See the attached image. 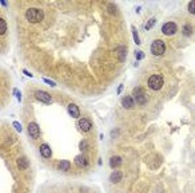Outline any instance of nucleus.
Listing matches in <instances>:
<instances>
[{"instance_id": "16", "label": "nucleus", "mask_w": 195, "mask_h": 193, "mask_svg": "<svg viewBox=\"0 0 195 193\" xmlns=\"http://www.w3.org/2000/svg\"><path fill=\"white\" fill-rule=\"evenodd\" d=\"M59 169L63 170V172H67V170L70 169V161H66V160L60 161V162H59Z\"/></svg>"}, {"instance_id": "21", "label": "nucleus", "mask_w": 195, "mask_h": 193, "mask_svg": "<svg viewBox=\"0 0 195 193\" xmlns=\"http://www.w3.org/2000/svg\"><path fill=\"white\" fill-rule=\"evenodd\" d=\"M132 34H134V39H135V43L139 44L140 40H139V36H138V32H136V28L135 27H132Z\"/></svg>"}, {"instance_id": "7", "label": "nucleus", "mask_w": 195, "mask_h": 193, "mask_svg": "<svg viewBox=\"0 0 195 193\" xmlns=\"http://www.w3.org/2000/svg\"><path fill=\"white\" fill-rule=\"evenodd\" d=\"M35 98H38L40 102H43V103H47V105H50V103L52 102V99H51V95L48 93H44V91H36L35 93Z\"/></svg>"}, {"instance_id": "11", "label": "nucleus", "mask_w": 195, "mask_h": 193, "mask_svg": "<svg viewBox=\"0 0 195 193\" xmlns=\"http://www.w3.org/2000/svg\"><path fill=\"white\" fill-rule=\"evenodd\" d=\"M75 164H76L78 166H80V168H86L87 165H88V161L86 158V156L79 154V156L75 157Z\"/></svg>"}, {"instance_id": "20", "label": "nucleus", "mask_w": 195, "mask_h": 193, "mask_svg": "<svg viewBox=\"0 0 195 193\" xmlns=\"http://www.w3.org/2000/svg\"><path fill=\"white\" fill-rule=\"evenodd\" d=\"M79 147H80V150L82 152H84L88 147V141H86V140H83L82 142H80V145H79Z\"/></svg>"}, {"instance_id": "17", "label": "nucleus", "mask_w": 195, "mask_h": 193, "mask_svg": "<svg viewBox=\"0 0 195 193\" xmlns=\"http://www.w3.org/2000/svg\"><path fill=\"white\" fill-rule=\"evenodd\" d=\"M6 31H7V23H6V20L3 19H0V35H4L6 34Z\"/></svg>"}, {"instance_id": "2", "label": "nucleus", "mask_w": 195, "mask_h": 193, "mask_svg": "<svg viewBox=\"0 0 195 193\" xmlns=\"http://www.w3.org/2000/svg\"><path fill=\"white\" fill-rule=\"evenodd\" d=\"M147 83H148V87L151 89V90L158 91V90H161L162 86H163V78H162V75H159V74H154L148 78Z\"/></svg>"}, {"instance_id": "6", "label": "nucleus", "mask_w": 195, "mask_h": 193, "mask_svg": "<svg viewBox=\"0 0 195 193\" xmlns=\"http://www.w3.org/2000/svg\"><path fill=\"white\" fill-rule=\"evenodd\" d=\"M28 134L31 138H34V140H36L40 136V129H39V125L35 123V122H31L28 125Z\"/></svg>"}, {"instance_id": "13", "label": "nucleus", "mask_w": 195, "mask_h": 193, "mask_svg": "<svg viewBox=\"0 0 195 193\" xmlns=\"http://www.w3.org/2000/svg\"><path fill=\"white\" fill-rule=\"evenodd\" d=\"M40 154L44 157V158H50V157L52 156V152H51V147L46 145V143H43V145H40Z\"/></svg>"}, {"instance_id": "19", "label": "nucleus", "mask_w": 195, "mask_h": 193, "mask_svg": "<svg viewBox=\"0 0 195 193\" xmlns=\"http://www.w3.org/2000/svg\"><path fill=\"white\" fill-rule=\"evenodd\" d=\"M188 12L193 13V15H195V0H193V2L188 3Z\"/></svg>"}, {"instance_id": "15", "label": "nucleus", "mask_w": 195, "mask_h": 193, "mask_svg": "<svg viewBox=\"0 0 195 193\" xmlns=\"http://www.w3.org/2000/svg\"><path fill=\"white\" fill-rule=\"evenodd\" d=\"M120 164H122V158L119 156H114V157H111V160H110V166L111 168H118V166H120Z\"/></svg>"}, {"instance_id": "4", "label": "nucleus", "mask_w": 195, "mask_h": 193, "mask_svg": "<svg viewBox=\"0 0 195 193\" xmlns=\"http://www.w3.org/2000/svg\"><path fill=\"white\" fill-rule=\"evenodd\" d=\"M165 51H166L165 42H163V40H159V39L154 40L152 44H151V52L154 54V55L155 56H162L163 54H165Z\"/></svg>"}, {"instance_id": "8", "label": "nucleus", "mask_w": 195, "mask_h": 193, "mask_svg": "<svg viewBox=\"0 0 195 193\" xmlns=\"http://www.w3.org/2000/svg\"><path fill=\"white\" fill-rule=\"evenodd\" d=\"M91 121L88 119V118H80L79 119V128H80L82 132L84 133H87V132H90L91 130Z\"/></svg>"}, {"instance_id": "12", "label": "nucleus", "mask_w": 195, "mask_h": 193, "mask_svg": "<svg viewBox=\"0 0 195 193\" xmlns=\"http://www.w3.org/2000/svg\"><path fill=\"white\" fill-rule=\"evenodd\" d=\"M122 178H123V173L119 172V170H115V172L111 173V176H110V181L112 184H118V182H120Z\"/></svg>"}, {"instance_id": "24", "label": "nucleus", "mask_w": 195, "mask_h": 193, "mask_svg": "<svg viewBox=\"0 0 195 193\" xmlns=\"http://www.w3.org/2000/svg\"><path fill=\"white\" fill-rule=\"evenodd\" d=\"M14 126H15V129L17 130V132H21V126H20L19 122H16V121H15V122H14Z\"/></svg>"}, {"instance_id": "1", "label": "nucleus", "mask_w": 195, "mask_h": 193, "mask_svg": "<svg viewBox=\"0 0 195 193\" xmlns=\"http://www.w3.org/2000/svg\"><path fill=\"white\" fill-rule=\"evenodd\" d=\"M25 17H27V20L29 23H39V22L43 20L44 17V13L42 10H39V8H29L25 12Z\"/></svg>"}, {"instance_id": "14", "label": "nucleus", "mask_w": 195, "mask_h": 193, "mask_svg": "<svg viewBox=\"0 0 195 193\" xmlns=\"http://www.w3.org/2000/svg\"><path fill=\"white\" fill-rule=\"evenodd\" d=\"M16 164H17V168H19L20 170H24V169L28 168V160L25 158V157H20Z\"/></svg>"}, {"instance_id": "22", "label": "nucleus", "mask_w": 195, "mask_h": 193, "mask_svg": "<svg viewBox=\"0 0 195 193\" xmlns=\"http://www.w3.org/2000/svg\"><path fill=\"white\" fill-rule=\"evenodd\" d=\"M154 24H155V19H150L148 23L146 24V30H150L151 27H154Z\"/></svg>"}, {"instance_id": "9", "label": "nucleus", "mask_w": 195, "mask_h": 193, "mask_svg": "<svg viewBox=\"0 0 195 193\" xmlns=\"http://www.w3.org/2000/svg\"><path fill=\"white\" fill-rule=\"evenodd\" d=\"M134 105H135V99L131 95H125L122 98V106L125 109H132Z\"/></svg>"}, {"instance_id": "5", "label": "nucleus", "mask_w": 195, "mask_h": 193, "mask_svg": "<svg viewBox=\"0 0 195 193\" xmlns=\"http://www.w3.org/2000/svg\"><path fill=\"white\" fill-rule=\"evenodd\" d=\"M162 32L165 35H174L176 32V24L174 23V22H167V23H165L162 26Z\"/></svg>"}, {"instance_id": "10", "label": "nucleus", "mask_w": 195, "mask_h": 193, "mask_svg": "<svg viewBox=\"0 0 195 193\" xmlns=\"http://www.w3.org/2000/svg\"><path fill=\"white\" fill-rule=\"evenodd\" d=\"M67 110H68V113H70V115L72 117V118H78V117L80 115L79 107H78L76 105H74V103H70L68 107H67Z\"/></svg>"}, {"instance_id": "27", "label": "nucleus", "mask_w": 195, "mask_h": 193, "mask_svg": "<svg viewBox=\"0 0 195 193\" xmlns=\"http://www.w3.org/2000/svg\"><path fill=\"white\" fill-rule=\"evenodd\" d=\"M123 90V86H122V84H120V86H119V89H118V93H120Z\"/></svg>"}, {"instance_id": "25", "label": "nucleus", "mask_w": 195, "mask_h": 193, "mask_svg": "<svg viewBox=\"0 0 195 193\" xmlns=\"http://www.w3.org/2000/svg\"><path fill=\"white\" fill-rule=\"evenodd\" d=\"M44 80V82H46V83H48V84H51V86H55V83L54 82H52V80H48V79H43Z\"/></svg>"}, {"instance_id": "3", "label": "nucleus", "mask_w": 195, "mask_h": 193, "mask_svg": "<svg viewBox=\"0 0 195 193\" xmlns=\"http://www.w3.org/2000/svg\"><path fill=\"white\" fill-rule=\"evenodd\" d=\"M132 98L135 99V102L138 105H144L147 102V94H146L143 87H135L134 89V94H132Z\"/></svg>"}, {"instance_id": "18", "label": "nucleus", "mask_w": 195, "mask_h": 193, "mask_svg": "<svg viewBox=\"0 0 195 193\" xmlns=\"http://www.w3.org/2000/svg\"><path fill=\"white\" fill-rule=\"evenodd\" d=\"M182 32H183V35H186V36H190V35L193 34V28H191V26L186 24V26L183 27V30H182Z\"/></svg>"}, {"instance_id": "26", "label": "nucleus", "mask_w": 195, "mask_h": 193, "mask_svg": "<svg viewBox=\"0 0 195 193\" xmlns=\"http://www.w3.org/2000/svg\"><path fill=\"white\" fill-rule=\"evenodd\" d=\"M24 74H25V75H28V77H32V75H31V73H28L27 70H24Z\"/></svg>"}, {"instance_id": "23", "label": "nucleus", "mask_w": 195, "mask_h": 193, "mask_svg": "<svg viewBox=\"0 0 195 193\" xmlns=\"http://www.w3.org/2000/svg\"><path fill=\"white\" fill-rule=\"evenodd\" d=\"M136 58H138V59H143V58H144V52L136 51Z\"/></svg>"}]
</instances>
